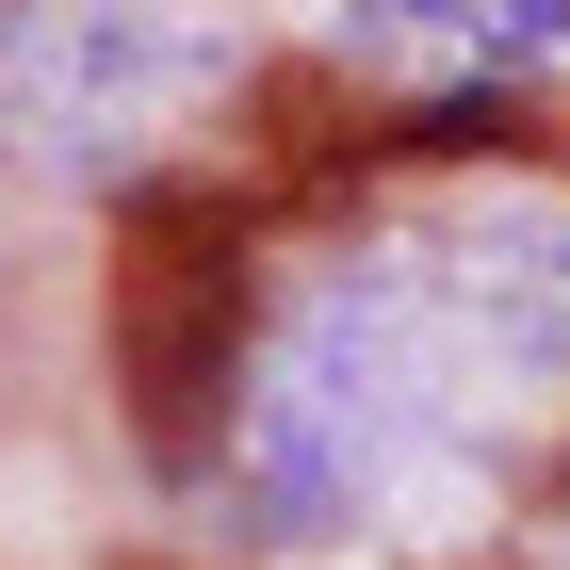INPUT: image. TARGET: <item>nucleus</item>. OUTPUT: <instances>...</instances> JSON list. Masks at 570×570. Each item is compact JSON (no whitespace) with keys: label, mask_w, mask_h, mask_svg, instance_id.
Masks as SVG:
<instances>
[{"label":"nucleus","mask_w":570,"mask_h":570,"mask_svg":"<svg viewBox=\"0 0 570 570\" xmlns=\"http://www.w3.org/2000/svg\"><path fill=\"white\" fill-rule=\"evenodd\" d=\"M570 392V228L554 213H407L294 294L228 358L213 489L262 538H375L424 489L489 473L505 424Z\"/></svg>","instance_id":"nucleus-1"},{"label":"nucleus","mask_w":570,"mask_h":570,"mask_svg":"<svg viewBox=\"0 0 570 570\" xmlns=\"http://www.w3.org/2000/svg\"><path fill=\"white\" fill-rule=\"evenodd\" d=\"M358 33L407 66H570V0H358Z\"/></svg>","instance_id":"nucleus-2"},{"label":"nucleus","mask_w":570,"mask_h":570,"mask_svg":"<svg viewBox=\"0 0 570 570\" xmlns=\"http://www.w3.org/2000/svg\"><path fill=\"white\" fill-rule=\"evenodd\" d=\"M554 554H570V505H554Z\"/></svg>","instance_id":"nucleus-3"}]
</instances>
